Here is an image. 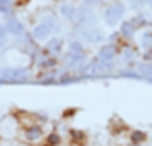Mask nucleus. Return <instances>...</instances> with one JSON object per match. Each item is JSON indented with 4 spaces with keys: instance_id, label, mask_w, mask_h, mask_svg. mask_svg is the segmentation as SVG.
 <instances>
[{
    "instance_id": "obj_1",
    "label": "nucleus",
    "mask_w": 152,
    "mask_h": 146,
    "mask_svg": "<svg viewBox=\"0 0 152 146\" xmlns=\"http://www.w3.org/2000/svg\"><path fill=\"white\" fill-rule=\"evenodd\" d=\"M124 13H126V6H124L122 2H114V4H110V6L104 8V12H103V21L107 23L108 27H114V25H116V23L124 17Z\"/></svg>"
},
{
    "instance_id": "obj_2",
    "label": "nucleus",
    "mask_w": 152,
    "mask_h": 146,
    "mask_svg": "<svg viewBox=\"0 0 152 146\" xmlns=\"http://www.w3.org/2000/svg\"><path fill=\"white\" fill-rule=\"evenodd\" d=\"M27 76H28V72L25 68H12V67L0 68V82L2 80H10V82H13V80H25Z\"/></svg>"
},
{
    "instance_id": "obj_3",
    "label": "nucleus",
    "mask_w": 152,
    "mask_h": 146,
    "mask_svg": "<svg viewBox=\"0 0 152 146\" xmlns=\"http://www.w3.org/2000/svg\"><path fill=\"white\" fill-rule=\"evenodd\" d=\"M6 31L10 36H15V38H21L25 34V25L17 19V17H8L6 21Z\"/></svg>"
},
{
    "instance_id": "obj_4",
    "label": "nucleus",
    "mask_w": 152,
    "mask_h": 146,
    "mask_svg": "<svg viewBox=\"0 0 152 146\" xmlns=\"http://www.w3.org/2000/svg\"><path fill=\"white\" fill-rule=\"evenodd\" d=\"M51 31L48 25H44V23H38V25H34V29H32V32H31V36L34 38L36 42H48L51 38Z\"/></svg>"
},
{
    "instance_id": "obj_5",
    "label": "nucleus",
    "mask_w": 152,
    "mask_h": 146,
    "mask_svg": "<svg viewBox=\"0 0 152 146\" xmlns=\"http://www.w3.org/2000/svg\"><path fill=\"white\" fill-rule=\"evenodd\" d=\"M82 36L88 42H91V44H97V42H101L104 38L101 29H97V27H86V29H82Z\"/></svg>"
},
{
    "instance_id": "obj_6",
    "label": "nucleus",
    "mask_w": 152,
    "mask_h": 146,
    "mask_svg": "<svg viewBox=\"0 0 152 146\" xmlns=\"http://www.w3.org/2000/svg\"><path fill=\"white\" fill-rule=\"evenodd\" d=\"M116 59V48L114 46H103L99 51V61L101 63H112Z\"/></svg>"
},
{
    "instance_id": "obj_7",
    "label": "nucleus",
    "mask_w": 152,
    "mask_h": 146,
    "mask_svg": "<svg viewBox=\"0 0 152 146\" xmlns=\"http://www.w3.org/2000/svg\"><path fill=\"white\" fill-rule=\"evenodd\" d=\"M59 13H61V17H65V19H74V15H76V6H74V4L65 2V4H61Z\"/></svg>"
},
{
    "instance_id": "obj_8",
    "label": "nucleus",
    "mask_w": 152,
    "mask_h": 146,
    "mask_svg": "<svg viewBox=\"0 0 152 146\" xmlns=\"http://www.w3.org/2000/svg\"><path fill=\"white\" fill-rule=\"evenodd\" d=\"M135 72L139 74L141 78L152 80V63H139V65L135 67Z\"/></svg>"
},
{
    "instance_id": "obj_9",
    "label": "nucleus",
    "mask_w": 152,
    "mask_h": 146,
    "mask_svg": "<svg viewBox=\"0 0 152 146\" xmlns=\"http://www.w3.org/2000/svg\"><path fill=\"white\" fill-rule=\"evenodd\" d=\"M66 59L70 61V65H72V67H80V65H84V63H86V59H88V55H86V53H80V55L69 53V55H66Z\"/></svg>"
},
{
    "instance_id": "obj_10",
    "label": "nucleus",
    "mask_w": 152,
    "mask_h": 146,
    "mask_svg": "<svg viewBox=\"0 0 152 146\" xmlns=\"http://www.w3.org/2000/svg\"><path fill=\"white\" fill-rule=\"evenodd\" d=\"M48 48H50V51H53V53H61V49H63V40L61 38H50L48 40Z\"/></svg>"
},
{
    "instance_id": "obj_11",
    "label": "nucleus",
    "mask_w": 152,
    "mask_h": 146,
    "mask_svg": "<svg viewBox=\"0 0 152 146\" xmlns=\"http://www.w3.org/2000/svg\"><path fill=\"white\" fill-rule=\"evenodd\" d=\"M42 23L44 25H48L53 32H57L59 31V23H57V17H53L51 13H48V15H44V19H42Z\"/></svg>"
},
{
    "instance_id": "obj_12",
    "label": "nucleus",
    "mask_w": 152,
    "mask_h": 146,
    "mask_svg": "<svg viewBox=\"0 0 152 146\" xmlns=\"http://www.w3.org/2000/svg\"><path fill=\"white\" fill-rule=\"evenodd\" d=\"M25 137H27V140H38L42 137V129H40V127H36V125H32V127H28V129H27Z\"/></svg>"
},
{
    "instance_id": "obj_13",
    "label": "nucleus",
    "mask_w": 152,
    "mask_h": 146,
    "mask_svg": "<svg viewBox=\"0 0 152 146\" xmlns=\"http://www.w3.org/2000/svg\"><path fill=\"white\" fill-rule=\"evenodd\" d=\"M120 32L124 36H127V38H131L133 32H135V25H133L131 21H122V31Z\"/></svg>"
},
{
    "instance_id": "obj_14",
    "label": "nucleus",
    "mask_w": 152,
    "mask_h": 146,
    "mask_svg": "<svg viewBox=\"0 0 152 146\" xmlns=\"http://www.w3.org/2000/svg\"><path fill=\"white\" fill-rule=\"evenodd\" d=\"M69 53H74V55H80V53H86L84 51V46H82V42H78V40H72L69 44Z\"/></svg>"
},
{
    "instance_id": "obj_15",
    "label": "nucleus",
    "mask_w": 152,
    "mask_h": 146,
    "mask_svg": "<svg viewBox=\"0 0 152 146\" xmlns=\"http://www.w3.org/2000/svg\"><path fill=\"white\" fill-rule=\"evenodd\" d=\"M141 42H142V48L150 49L152 48V32H145V34H142V38H141Z\"/></svg>"
},
{
    "instance_id": "obj_16",
    "label": "nucleus",
    "mask_w": 152,
    "mask_h": 146,
    "mask_svg": "<svg viewBox=\"0 0 152 146\" xmlns=\"http://www.w3.org/2000/svg\"><path fill=\"white\" fill-rule=\"evenodd\" d=\"M12 8H13L12 0H0V13H8Z\"/></svg>"
},
{
    "instance_id": "obj_17",
    "label": "nucleus",
    "mask_w": 152,
    "mask_h": 146,
    "mask_svg": "<svg viewBox=\"0 0 152 146\" xmlns=\"http://www.w3.org/2000/svg\"><path fill=\"white\" fill-rule=\"evenodd\" d=\"M8 31H6V25H0V46H4L6 44V40H8Z\"/></svg>"
},
{
    "instance_id": "obj_18",
    "label": "nucleus",
    "mask_w": 152,
    "mask_h": 146,
    "mask_svg": "<svg viewBox=\"0 0 152 146\" xmlns=\"http://www.w3.org/2000/svg\"><path fill=\"white\" fill-rule=\"evenodd\" d=\"M150 0H129V6L131 8H141L142 4H148Z\"/></svg>"
},
{
    "instance_id": "obj_19",
    "label": "nucleus",
    "mask_w": 152,
    "mask_h": 146,
    "mask_svg": "<svg viewBox=\"0 0 152 146\" xmlns=\"http://www.w3.org/2000/svg\"><path fill=\"white\" fill-rule=\"evenodd\" d=\"M133 140H135V142H141V140H145V133H141V131L137 133V131H135V133H133Z\"/></svg>"
},
{
    "instance_id": "obj_20",
    "label": "nucleus",
    "mask_w": 152,
    "mask_h": 146,
    "mask_svg": "<svg viewBox=\"0 0 152 146\" xmlns=\"http://www.w3.org/2000/svg\"><path fill=\"white\" fill-rule=\"evenodd\" d=\"M99 2H103V0H84V6L91 8V6H95V4H99Z\"/></svg>"
},
{
    "instance_id": "obj_21",
    "label": "nucleus",
    "mask_w": 152,
    "mask_h": 146,
    "mask_svg": "<svg viewBox=\"0 0 152 146\" xmlns=\"http://www.w3.org/2000/svg\"><path fill=\"white\" fill-rule=\"evenodd\" d=\"M50 142H51V144H55V142H57V137H55V135H51V137H50Z\"/></svg>"
},
{
    "instance_id": "obj_22",
    "label": "nucleus",
    "mask_w": 152,
    "mask_h": 146,
    "mask_svg": "<svg viewBox=\"0 0 152 146\" xmlns=\"http://www.w3.org/2000/svg\"><path fill=\"white\" fill-rule=\"evenodd\" d=\"M148 8H150V10H152V0H150V2H148Z\"/></svg>"
}]
</instances>
